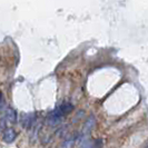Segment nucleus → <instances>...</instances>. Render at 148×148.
Masks as SVG:
<instances>
[{
  "mask_svg": "<svg viewBox=\"0 0 148 148\" xmlns=\"http://www.w3.org/2000/svg\"><path fill=\"white\" fill-rule=\"evenodd\" d=\"M62 116H64V115L60 112L59 108L57 107L55 110L51 111V112L47 116V118H46V124L50 127L57 126V125H59L60 123H61Z\"/></svg>",
  "mask_w": 148,
  "mask_h": 148,
  "instance_id": "obj_1",
  "label": "nucleus"
},
{
  "mask_svg": "<svg viewBox=\"0 0 148 148\" xmlns=\"http://www.w3.org/2000/svg\"><path fill=\"white\" fill-rule=\"evenodd\" d=\"M36 120H37V116L36 114L34 112H30V114H25L21 118V125L23 128L26 129H30L35 126L36 124Z\"/></svg>",
  "mask_w": 148,
  "mask_h": 148,
  "instance_id": "obj_2",
  "label": "nucleus"
},
{
  "mask_svg": "<svg viewBox=\"0 0 148 148\" xmlns=\"http://www.w3.org/2000/svg\"><path fill=\"white\" fill-rule=\"evenodd\" d=\"M95 126H96V117L94 115H90L88 118L86 119V121H85V124L82 126V136H86V135L90 134L91 130L95 128Z\"/></svg>",
  "mask_w": 148,
  "mask_h": 148,
  "instance_id": "obj_3",
  "label": "nucleus"
},
{
  "mask_svg": "<svg viewBox=\"0 0 148 148\" xmlns=\"http://www.w3.org/2000/svg\"><path fill=\"white\" fill-rule=\"evenodd\" d=\"M101 146H103V141L100 139H96V140L84 139L79 148H101Z\"/></svg>",
  "mask_w": 148,
  "mask_h": 148,
  "instance_id": "obj_4",
  "label": "nucleus"
},
{
  "mask_svg": "<svg viewBox=\"0 0 148 148\" xmlns=\"http://www.w3.org/2000/svg\"><path fill=\"white\" fill-rule=\"evenodd\" d=\"M16 137H17V133H16V130L14 128H7V129H5L2 138H3V140L6 141V143H12L16 139Z\"/></svg>",
  "mask_w": 148,
  "mask_h": 148,
  "instance_id": "obj_5",
  "label": "nucleus"
},
{
  "mask_svg": "<svg viewBox=\"0 0 148 148\" xmlns=\"http://www.w3.org/2000/svg\"><path fill=\"white\" fill-rule=\"evenodd\" d=\"M5 120L7 121L8 124H15L17 121V114L12 108H7L6 112H5Z\"/></svg>",
  "mask_w": 148,
  "mask_h": 148,
  "instance_id": "obj_6",
  "label": "nucleus"
},
{
  "mask_svg": "<svg viewBox=\"0 0 148 148\" xmlns=\"http://www.w3.org/2000/svg\"><path fill=\"white\" fill-rule=\"evenodd\" d=\"M58 108H59L60 112L62 115H67V114H69V112L73 111L74 106H73V104H70V103H62Z\"/></svg>",
  "mask_w": 148,
  "mask_h": 148,
  "instance_id": "obj_7",
  "label": "nucleus"
},
{
  "mask_svg": "<svg viewBox=\"0 0 148 148\" xmlns=\"http://www.w3.org/2000/svg\"><path fill=\"white\" fill-rule=\"evenodd\" d=\"M1 100H2V95L0 94V103H1Z\"/></svg>",
  "mask_w": 148,
  "mask_h": 148,
  "instance_id": "obj_8",
  "label": "nucleus"
}]
</instances>
